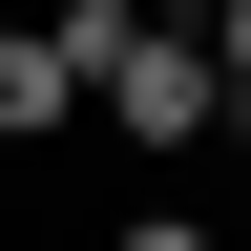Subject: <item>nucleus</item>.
I'll return each mask as SVG.
<instances>
[{"label": "nucleus", "instance_id": "f257e3e1", "mask_svg": "<svg viewBox=\"0 0 251 251\" xmlns=\"http://www.w3.org/2000/svg\"><path fill=\"white\" fill-rule=\"evenodd\" d=\"M84 126H126V147H230V84H209V42H188V21H126L105 84H84Z\"/></svg>", "mask_w": 251, "mask_h": 251}, {"label": "nucleus", "instance_id": "f03ea898", "mask_svg": "<svg viewBox=\"0 0 251 251\" xmlns=\"http://www.w3.org/2000/svg\"><path fill=\"white\" fill-rule=\"evenodd\" d=\"M63 126H84V63L42 21H0V147H63Z\"/></svg>", "mask_w": 251, "mask_h": 251}, {"label": "nucleus", "instance_id": "7ed1b4c3", "mask_svg": "<svg viewBox=\"0 0 251 251\" xmlns=\"http://www.w3.org/2000/svg\"><path fill=\"white\" fill-rule=\"evenodd\" d=\"M209 84H230V126H251V0H230V21H209Z\"/></svg>", "mask_w": 251, "mask_h": 251}, {"label": "nucleus", "instance_id": "20e7f679", "mask_svg": "<svg viewBox=\"0 0 251 251\" xmlns=\"http://www.w3.org/2000/svg\"><path fill=\"white\" fill-rule=\"evenodd\" d=\"M126 251H209V230H188V209H147V230H126Z\"/></svg>", "mask_w": 251, "mask_h": 251}]
</instances>
